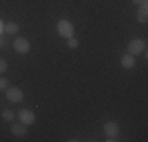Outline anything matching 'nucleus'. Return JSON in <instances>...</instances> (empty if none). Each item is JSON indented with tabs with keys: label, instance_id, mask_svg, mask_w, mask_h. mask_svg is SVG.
Listing matches in <instances>:
<instances>
[{
	"label": "nucleus",
	"instance_id": "f257e3e1",
	"mask_svg": "<svg viewBox=\"0 0 148 142\" xmlns=\"http://www.w3.org/2000/svg\"><path fill=\"white\" fill-rule=\"evenodd\" d=\"M57 32H58V35L62 38H73L74 37V26L69 21H66V19H62V21H58L57 22Z\"/></svg>",
	"mask_w": 148,
	"mask_h": 142
},
{
	"label": "nucleus",
	"instance_id": "f03ea898",
	"mask_svg": "<svg viewBox=\"0 0 148 142\" xmlns=\"http://www.w3.org/2000/svg\"><path fill=\"white\" fill-rule=\"evenodd\" d=\"M103 130H104V134L107 136L109 142H115V141H117V137L120 134V126H118L117 122H106L104 126H103Z\"/></svg>",
	"mask_w": 148,
	"mask_h": 142
},
{
	"label": "nucleus",
	"instance_id": "7ed1b4c3",
	"mask_svg": "<svg viewBox=\"0 0 148 142\" xmlns=\"http://www.w3.org/2000/svg\"><path fill=\"white\" fill-rule=\"evenodd\" d=\"M147 49V44L143 40H139V38H136V40H131L128 43V52L131 55H140L142 52H145Z\"/></svg>",
	"mask_w": 148,
	"mask_h": 142
},
{
	"label": "nucleus",
	"instance_id": "20e7f679",
	"mask_svg": "<svg viewBox=\"0 0 148 142\" xmlns=\"http://www.w3.org/2000/svg\"><path fill=\"white\" fill-rule=\"evenodd\" d=\"M13 48H14V51L17 54H27V52H30L32 44L27 38H16L13 41Z\"/></svg>",
	"mask_w": 148,
	"mask_h": 142
},
{
	"label": "nucleus",
	"instance_id": "39448f33",
	"mask_svg": "<svg viewBox=\"0 0 148 142\" xmlns=\"http://www.w3.org/2000/svg\"><path fill=\"white\" fill-rule=\"evenodd\" d=\"M6 98H8V101H11V103H21L24 99V92L21 90L19 87L13 85V87L6 88Z\"/></svg>",
	"mask_w": 148,
	"mask_h": 142
},
{
	"label": "nucleus",
	"instance_id": "423d86ee",
	"mask_svg": "<svg viewBox=\"0 0 148 142\" xmlns=\"http://www.w3.org/2000/svg\"><path fill=\"white\" fill-rule=\"evenodd\" d=\"M17 115H19V120L21 123H24V125H33L35 120H36V117H35V114L29 111V109H21L19 112H17Z\"/></svg>",
	"mask_w": 148,
	"mask_h": 142
},
{
	"label": "nucleus",
	"instance_id": "0eeeda50",
	"mask_svg": "<svg viewBox=\"0 0 148 142\" xmlns=\"http://www.w3.org/2000/svg\"><path fill=\"white\" fill-rule=\"evenodd\" d=\"M137 21H139L140 24H147L148 22V3H142L139 8V11H137Z\"/></svg>",
	"mask_w": 148,
	"mask_h": 142
},
{
	"label": "nucleus",
	"instance_id": "6e6552de",
	"mask_svg": "<svg viewBox=\"0 0 148 142\" xmlns=\"http://www.w3.org/2000/svg\"><path fill=\"white\" fill-rule=\"evenodd\" d=\"M120 63H121L123 68L131 70V68L136 66V59H134V55H131V54H125L121 57V60H120Z\"/></svg>",
	"mask_w": 148,
	"mask_h": 142
},
{
	"label": "nucleus",
	"instance_id": "1a4fd4ad",
	"mask_svg": "<svg viewBox=\"0 0 148 142\" xmlns=\"http://www.w3.org/2000/svg\"><path fill=\"white\" fill-rule=\"evenodd\" d=\"M11 133H13V136H16V137H24L27 134V125H24V123H16V125L11 126Z\"/></svg>",
	"mask_w": 148,
	"mask_h": 142
},
{
	"label": "nucleus",
	"instance_id": "9d476101",
	"mask_svg": "<svg viewBox=\"0 0 148 142\" xmlns=\"http://www.w3.org/2000/svg\"><path fill=\"white\" fill-rule=\"evenodd\" d=\"M3 32L5 33H8V35H14L19 32V26H17L16 22H8V24H5L3 26Z\"/></svg>",
	"mask_w": 148,
	"mask_h": 142
},
{
	"label": "nucleus",
	"instance_id": "9b49d317",
	"mask_svg": "<svg viewBox=\"0 0 148 142\" xmlns=\"http://www.w3.org/2000/svg\"><path fill=\"white\" fill-rule=\"evenodd\" d=\"M2 119L5 120V122H11V120L14 119V114H13V111H10V109H5V111L2 112Z\"/></svg>",
	"mask_w": 148,
	"mask_h": 142
},
{
	"label": "nucleus",
	"instance_id": "f8f14e48",
	"mask_svg": "<svg viewBox=\"0 0 148 142\" xmlns=\"http://www.w3.org/2000/svg\"><path fill=\"white\" fill-rule=\"evenodd\" d=\"M66 46H68L69 49H76V48H79V40L77 38H68L66 40Z\"/></svg>",
	"mask_w": 148,
	"mask_h": 142
},
{
	"label": "nucleus",
	"instance_id": "ddd939ff",
	"mask_svg": "<svg viewBox=\"0 0 148 142\" xmlns=\"http://www.w3.org/2000/svg\"><path fill=\"white\" fill-rule=\"evenodd\" d=\"M8 87H10L8 79H5V77H0V90H6Z\"/></svg>",
	"mask_w": 148,
	"mask_h": 142
},
{
	"label": "nucleus",
	"instance_id": "4468645a",
	"mask_svg": "<svg viewBox=\"0 0 148 142\" xmlns=\"http://www.w3.org/2000/svg\"><path fill=\"white\" fill-rule=\"evenodd\" d=\"M6 70H8V63H6L3 59H0V74H2V73H5Z\"/></svg>",
	"mask_w": 148,
	"mask_h": 142
},
{
	"label": "nucleus",
	"instance_id": "2eb2a0df",
	"mask_svg": "<svg viewBox=\"0 0 148 142\" xmlns=\"http://www.w3.org/2000/svg\"><path fill=\"white\" fill-rule=\"evenodd\" d=\"M5 43H6V40L3 38V35H0V48H3V46H5Z\"/></svg>",
	"mask_w": 148,
	"mask_h": 142
},
{
	"label": "nucleus",
	"instance_id": "dca6fc26",
	"mask_svg": "<svg viewBox=\"0 0 148 142\" xmlns=\"http://www.w3.org/2000/svg\"><path fill=\"white\" fill-rule=\"evenodd\" d=\"M147 0H132V3H136V5H142V3H145Z\"/></svg>",
	"mask_w": 148,
	"mask_h": 142
},
{
	"label": "nucleus",
	"instance_id": "f3484780",
	"mask_svg": "<svg viewBox=\"0 0 148 142\" xmlns=\"http://www.w3.org/2000/svg\"><path fill=\"white\" fill-rule=\"evenodd\" d=\"M3 26H5V24H3L2 21H0V35H2V32H3Z\"/></svg>",
	"mask_w": 148,
	"mask_h": 142
}]
</instances>
